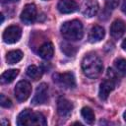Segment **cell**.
<instances>
[{
    "label": "cell",
    "instance_id": "cell-9",
    "mask_svg": "<svg viewBox=\"0 0 126 126\" xmlns=\"http://www.w3.org/2000/svg\"><path fill=\"white\" fill-rule=\"evenodd\" d=\"M98 3L95 0H85L82 5V14L87 18H92L98 12Z\"/></svg>",
    "mask_w": 126,
    "mask_h": 126
},
{
    "label": "cell",
    "instance_id": "cell-25",
    "mask_svg": "<svg viewBox=\"0 0 126 126\" xmlns=\"http://www.w3.org/2000/svg\"><path fill=\"white\" fill-rule=\"evenodd\" d=\"M121 10H122V12L126 15V0H124V1H123L122 6H121Z\"/></svg>",
    "mask_w": 126,
    "mask_h": 126
},
{
    "label": "cell",
    "instance_id": "cell-7",
    "mask_svg": "<svg viewBox=\"0 0 126 126\" xmlns=\"http://www.w3.org/2000/svg\"><path fill=\"white\" fill-rule=\"evenodd\" d=\"M36 18V7L34 4H27L22 13H21V21L26 25H31L35 21Z\"/></svg>",
    "mask_w": 126,
    "mask_h": 126
},
{
    "label": "cell",
    "instance_id": "cell-23",
    "mask_svg": "<svg viewBox=\"0 0 126 126\" xmlns=\"http://www.w3.org/2000/svg\"><path fill=\"white\" fill-rule=\"evenodd\" d=\"M119 0H105V5L108 9H115L118 6Z\"/></svg>",
    "mask_w": 126,
    "mask_h": 126
},
{
    "label": "cell",
    "instance_id": "cell-31",
    "mask_svg": "<svg viewBox=\"0 0 126 126\" xmlns=\"http://www.w3.org/2000/svg\"><path fill=\"white\" fill-rule=\"evenodd\" d=\"M44 1H46V0H44Z\"/></svg>",
    "mask_w": 126,
    "mask_h": 126
},
{
    "label": "cell",
    "instance_id": "cell-18",
    "mask_svg": "<svg viewBox=\"0 0 126 126\" xmlns=\"http://www.w3.org/2000/svg\"><path fill=\"white\" fill-rule=\"evenodd\" d=\"M81 114H82V117L84 118V120L88 124H93L94 122L95 116H94V113L91 107H89V106L83 107L81 110Z\"/></svg>",
    "mask_w": 126,
    "mask_h": 126
},
{
    "label": "cell",
    "instance_id": "cell-11",
    "mask_svg": "<svg viewBox=\"0 0 126 126\" xmlns=\"http://www.w3.org/2000/svg\"><path fill=\"white\" fill-rule=\"evenodd\" d=\"M114 88H115V82L111 80H104L99 86V91H98L99 98L105 100L108 97L109 94L114 90Z\"/></svg>",
    "mask_w": 126,
    "mask_h": 126
},
{
    "label": "cell",
    "instance_id": "cell-10",
    "mask_svg": "<svg viewBox=\"0 0 126 126\" xmlns=\"http://www.w3.org/2000/svg\"><path fill=\"white\" fill-rule=\"evenodd\" d=\"M126 32V25L122 20H115L110 27V34L113 38H120Z\"/></svg>",
    "mask_w": 126,
    "mask_h": 126
},
{
    "label": "cell",
    "instance_id": "cell-24",
    "mask_svg": "<svg viewBox=\"0 0 126 126\" xmlns=\"http://www.w3.org/2000/svg\"><path fill=\"white\" fill-rule=\"evenodd\" d=\"M107 76L109 77V80H111V81H113V82H116L117 80V78H116V75H115V73H114V71L112 70V69H110V68H108L107 69Z\"/></svg>",
    "mask_w": 126,
    "mask_h": 126
},
{
    "label": "cell",
    "instance_id": "cell-15",
    "mask_svg": "<svg viewBox=\"0 0 126 126\" xmlns=\"http://www.w3.org/2000/svg\"><path fill=\"white\" fill-rule=\"evenodd\" d=\"M38 54L41 58L45 59V60H48V59H51L53 57V54H54V47H53V44L50 42V41H46L44 43H42L38 49Z\"/></svg>",
    "mask_w": 126,
    "mask_h": 126
},
{
    "label": "cell",
    "instance_id": "cell-14",
    "mask_svg": "<svg viewBox=\"0 0 126 126\" xmlns=\"http://www.w3.org/2000/svg\"><path fill=\"white\" fill-rule=\"evenodd\" d=\"M104 34H105L104 29L102 27L98 26V25H95L90 31V33H89V41L92 42V43L98 42V41H100L104 37Z\"/></svg>",
    "mask_w": 126,
    "mask_h": 126
},
{
    "label": "cell",
    "instance_id": "cell-30",
    "mask_svg": "<svg viewBox=\"0 0 126 126\" xmlns=\"http://www.w3.org/2000/svg\"><path fill=\"white\" fill-rule=\"evenodd\" d=\"M3 21H4V16L3 14H1V23H3Z\"/></svg>",
    "mask_w": 126,
    "mask_h": 126
},
{
    "label": "cell",
    "instance_id": "cell-27",
    "mask_svg": "<svg viewBox=\"0 0 126 126\" xmlns=\"http://www.w3.org/2000/svg\"><path fill=\"white\" fill-rule=\"evenodd\" d=\"M121 47L123 48V50H125V51H126V38L122 41V43H121Z\"/></svg>",
    "mask_w": 126,
    "mask_h": 126
},
{
    "label": "cell",
    "instance_id": "cell-5",
    "mask_svg": "<svg viewBox=\"0 0 126 126\" xmlns=\"http://www.w3.org/2000/svg\"><path fill=\"white\" fill-rule=\"evenodd\" d=\"M15 96L19 101H25L29 98L32 93V86L28 81H20L15 87Z\"/></svg>",
    "mask_w": 126,
    "mask_h": 126
},
{
    "label": "cell",
    "instance_id": "cell-4",
    "mask_svg": "<svg viewBox=\"0 0 126 126\" xmlns=\"http://www.w3.org/2000/svg\"><path fill=\"white\" fill-rule=\"evenodd\" d=\"M53 81L60 87L65 89H72L76 86V81L73 73L65 72V73H56L53 75Z\"/></svg>",
    "mask_w": 126,
    "mask_h": 126
},
{
    "label": "cell",
    "instance_id": "cell-17",
    "mask_svg": "<svg viewBox=\"0 0 126 126\" xmlns=\"http://www.w3.org/2000/svg\"><path fill=\"white\" fill-rule=\"evenodd\" d=\"M18 74H19V70L18 69H10V70H7V71H5L1 75V82L3 84L11 83V82H13L16 79V77L18 76Z\"/></svg>",
    "mask_w": 126,
    "mask_h": 126
},
{
    "label": "cell",
    "instance_id": "cell-6",
    "mask_svg": "<svg viewBox=\"0 0 126 126\" xmlns=\"http://www.w3.org/2000/svg\"><path fill=\"white\" fill-rule=\"evenodd\" d=\"M21 36H22V30L18 26H10L3 32V40L4 42L9 44L19 41Z\"/></svg>",
    "mask_w": 126,
    "mask_h": 126
},
{
    "label": "cell",
    "instance_id": "cell-21",
    "mask_svg": "<svg viewBox=\"0 0 126 126\" xmlns=\"http://www.w3.org/2000/svg\"><path fill=\"white\" fill-rule=\"evenodd\" d=\"M114 66H115L116 71L119 74H121L122 76H126V60L125 59L120 58V59L115 60Z\"/></svg>",
    "mask_w": 126,
    "mask_h": 126
},
{
    "label": "cell",
    "instance_id": "cell-2",
    "mask_svg": "<svg viewBox=\"0 0 126 126\" xmlns=\"http://www.w3.org/2000/svg\"><path fill=\"white\" fill-rule=\"evenodd\" d=\"M60 32L65 39L71 40V41L80 40L82 39L84 35L83 25L78 20H72V21L65 22L61 26Z\"/></svg>",
    "mask_w": 126,
    "mask_h": 126
},
{
    "label": "cell",
    "instance_id": "cell-3",
    "mask_svg": "<svg viewBox=\"0 0 126 126\" xmlns=\"http://www.w3.org/2000/svg\"><path fill=\"white\" fill-rule=\"evenodd\" d=\"M17 124L19 126H45L47 122L43 114L27 108L18 115Z\"/></svg>",
    "mask_w": 126,
    "mask_h": 126
},
{
    "label": "cell",
    "instance_id": "cell-28",
    "mask_svg": "<svg viewBox=\"0 0 126 126\" xmlns=\"http://www.w3.org/2000/svg\"><path fill=\"white\" fill-rule=\"evenodd\" d=\"M2 123H3L4 125H7V126H8L9 124H10V123H9V121H6V120H4V119L2 120Z\"/></svg>",
    "mask_w": 126,
    "mask_h": 126
},
{
    "label": "cell",
    "instance_id": "cell-20",
    "mask_svg": "<svg viewBox=\"0 0 126 126\" xmlns=\"http://www.w3.org/2000/svg\"><path fill=\"white\" fill-rule=\"evenodd\" d=\"M61 50L62 52H64L67 56H74L77 52V48L76 46L70 44V43H67V42H64V43H61Z\"/></svg>",
    "mask_w": 126,
    "mask_h": 126
},
{
    "label": "cell",
    "instance_id": "cell-12",
    "mask_svg": "<svg viewBox=\"0 0 126 126\" xmlns=\"http://www.w3.org/2000/svg\"><path fill=\"white\" fill-rule=\"evenodd\" d=\"M73 109V104L71 101H69L66 98H59L57 101V112L60 116L66 117L68 116Z\"/></svg>",
    "mask_w": 126,
    "mask_h": 126
},
{
    "label": "cell",
    "instance_id": "cell-1",
    "mask_svg": "<svg viewBox=\"0 0 126 126\" xmlns=\"http://www.w3.org/2000/svg\"><path fill=\"white\" fill-rule=\"evenodd\" d=\"M102 68H103L102 62L97 55L94 53H90L83 58L82 70L87 77L91 79L97 78L101 74Z\"/></svg>",
    "mask_w": 126,
    "mask_h": 126
},
{
    "label": "cell",
    "instance_id": "cell-8",
    "mask_svg": "<svg viewBox=\"0 0 126 126\" xmlns=\"http://www.w3.org/2000/svg\"><path fill=\"white\" fill-rule=\"evenodd\" d=\"M48 87L45 83H41L37 88H36V91H35V94L32 99V103L34 104V105H38V104H42L44 103L46 100H47V97H48Z\"/></svg>",
    "mask_w": 126,
    "mask_h": 126
},
{
    "label": "cell",
    "instance_id": "cell-16",
    "mask_svg": "<svg viewBox=\"0 0 126 126\" xmlns=\"http://www.w3.org/2000/svg\"><path fill=\"white\" fill-rule=\"evenodd\" d=\"M24 54L21 50H11L6 54V61L8 64H16L22 60Z\"/></svg>",
    "mask_w": 126,
    "mask_h": 126
},
{
    "label": "cell",
    "instance_id": "cell-22",
    "mask_svg": "<svg viewBox=\"0 0 126 126\" xmlns=\"http://www.w3.org/2000/svg\"><path fill=\"white\" fill-rule=\"evenodd\" d=\"M0 104L3 107H11L12 106V101L10 98L5 96L3 94H0Z\"/></svg>",
    "mask_w": 126,
    "mask_h": 126
},
{
    "label": "cell",
    "instance_id": "cell-26",
    "mask_svg": "<svg viewBox=\"0 0 126 126\" xmlns=\"http://www.w3.org/2000/svg\"><path fill=\"white\" fill-rule=\"evenodd\" d=\"M17 1H19V0H1L2 3H14Z\"/></svg>",
    "mask_w": 126,
    "mask_h": 126
},
{
    "label": "cell",
    "instance_id": "cell-13",
    "mask_svg": "<svg viewBox=\"0 0 126 126\" xmlns=\"http://www.w3.org/2000/svg\"><path fill=\"white\" fill-rule=\"evenodd\" d=\"M58 11L62 14L73 13L78 9V5L74 0H60L57 4Z\"/></svg>",
    "mask_w": 126,
    "mask_h": 126
},
{
    "label": "cell",
    "instance_id": "cell-19",
    "mask_svg": "<svg viewBox=\"0 0 126 126\" xmlns=\"http://www.w3.org/2000/svg\"><path fill=\"white\" fill-rule=\"evenodd\" d=\"M27 75L32 80H38L41 77V69L35 65H30L27 69Z\"/></svg>",
    "mask_w": 126,
    "mask_h": 126
},
{
    "label": "cell",
    "instance_id": "cell-29",
    "mask_svg": "<svg viewBox=\"0 0 126 126\" xmlns=\"http://www.w3.org/2000/svg\"><path fill=\"white\" fill-rule=\"evenodd\" d=\"M123 118H124V120L126 121V110H125L124 113H123Z\"/></svg>",
    "mask_w": 126,
    "mask_h": 126
}]
</instances>
